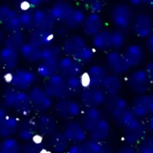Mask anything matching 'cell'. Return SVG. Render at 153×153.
I'll return each mask as SVG.
<instances>
[{
    "label": "cell",
    "instance_id": "cell-1",
    "mask_svg": "<svg viewBox=\"0 0 153 153\" xmlns=\"http://www.w3.org/2000/svg\"><path fill=\"white\" fill-rule=\"evenodd\" d=\"M81 123L85 128L89 139L105 142L111 133V125L99 108H84L81 115Z\"/></svg>",
    "mask_w": 153,
    "mask_h": 153
},
{
    "label": "cell",
    "instance_id": "cell-2",
    "mask_svg": "<svg viewBox=\"0 0 153 153\" xmlns=\"http://www.w3.org/2000/svg\"><path fill=\"white\" fill-rule=\"evenodd\" d=\"M4 105L24 117H28L33 111L27 92L19 90L10 86L3 92Z\"/></svg>",
    "mask_w": 153,
    "mask_h": 153
},
{
    "label": "cell",
    "instance_id": "cell-3",
    "mask_svg": "<svg viewBox=\"0 0 153 153\" xmlns=\"http://www.w3.org/2000/svg\"><path fill=\"white\" fill-rule=\"evenodd\" d=\"M126 83L129 90L135 96L149 93L152 85L144 68H136L129 72Z\"/></svg>",
    "mask_w": 153,
    "mask_h": 153
},
{
    "label": "cell",
    "instance_id": "cell-4",
    "mask_svg": "<svg viewBox=\"0 0 153 153\" xmlns=\"http://www.w3.org/2000/svg\"><path fill=\"white\" fill-rule=\"evenodd\" d=\"M5 79L11 87L19 90L27 91L34 86L36 75L29 69L17 68L9 73Z\"/></svg>",
    "mask_w": 153,
    "mask_h": 153
},
{
    "label": "cell",
    "instance_id": "cell-5",
    "mask_svg": "<svg viewBox=\"0 0 153 153\" xmlns=\"http://www.w3.org/2000/svg\"><path fill=\"white\" fill-rule=\"evenodd\" d=\"M129 4L119 2L114 4L110 11V18L116 28L126 31L130 28L134 16Z\"/></svg>",
    "mask_w": 153,
    "mask_h": 153
},
{
    "label": "cell",
    "instance_id": "cell-6",
    "mask_svg": "<svg viewBox=\"0 0 153 153\" xmlns=\"http://www.w3.org/2000/svg\"><path fill=\"white\" fill-rule=\"evenodd\" d=\"M53 107L56 116L65 121L76 119L83 110L80 102L71 98L56 101Z\"/></svg>",
    "mask_w": 153,
    "mask_h": 153
},
{
    "label": "cell",
    "instance_id": "cell-7",
    "mask_svg": "<svg viewBox=\"0 0 153 153\" xmlns=\"http://www.w3.org/2000/svg\"><path fill=\"white\" fill-rule=\"evenodd\" d=\"M43 88L53 100L57 101L71 98L66 80L59 73L46 80Z\"/></svg>",
    "mask_w": 153,
    "mask_h": 153
},
{
    "label": "cell",
    "instance_id": "cell-8",
    "mask_svg": "<svg viewBox=\"0 0 153 153\" xmlns=\"http://www.w3.org/2000/svg\"><path fill=\"white\" fill-rule=\"evenodd\" d=\"M27 92L32 109L36 113L39 114L47 113L53 106V100L43 87L34 85Z\"/></svg>",
    "mask_w": 153,
    "mask_h": 153
},
{
    "label": "cell",
    "instance_id": "cell-9",
    "mask_svg": "<svg viewBox=\"0 0 153 153\" xmlns=\"http://www.w3.org/2000/svg\"><path fill=\"white\" fill-rule=\"evenodd\" d=\"M79 97V102L84 108H99L103 106L106 95L101 88L85 87Z\"/></svg>",
    "mask_w": 153,
    "mask_h": 153
},
{
    "label": "cell",
    "instance_id": "cell-10",
    "mask_svg": "<svg viewBox=\"0 0 153 153\" xmlns=\"http://www.w3.org/2000/svg\"><path fill=\"white\" fill-rule=\"evenodd\" d=\"M130 28L137 37L146 40L153 33V17L148 13H137L135 14Z\"/></svg>",
    "mask_w": 153,
    "mask_h": 153
},
{
    "label": "cell",
    "instance_id": "cell-11",
    "mask_svg": "<svg viewBox=\"0 0 153 153\" xmlns=\"http://www.w3.org/2000/svg\"><path fill=\"white\" fill-rule=\"evenodd\" d=\"M105 64L109 73L119 76L129 73L131 69L120 51H108L105 57Z\"/></svg>",
    "mask_w": 153,
    "mask_h": 153
},
{
    "label": "cell",
    "instance_id": "cell-12",
    "mask_svg": "<svg viewBox=\"0 0 153 153\" xmlns=\"http://www.w3.org/2000/svg\"><path fill=\"white\" fill-rule=\"evenodd\" d=\"M123 139L126 144L136 146L147 135L148 128L143 120L138 119L123 129Z\"/></svg>",
    "mask_w": 153,
    "mask_h": 153
},
{
    "label": "cell",
    "instance_id": "cell-13",
    "mask_svg": "<svg viewBox=\"0 0 153 153\" xmlns=\"http://www.w3.org/2000/svg\"><path fill=\"white\" fill-rule=\"evenodd\" d=\"M61 132L70 143H82L88 137L87 132L81 121L76 119L66 121Z\"/></svg>",
    "mask_w": 153,
    "mask_h": 153
},
{
    "label": "cell",
    "instance_id": "cell-14",
    "mask_svg": "<svg viewBox=\"0 0 153 153\" xmlns=\"http://www.w3.org/2000/svg\"><path fill=\"white\" fill-rule=\"evenodd\" d=\"M108 73L105 66L99 64L92 65L84 75H81L84 88H100L103 79Z\"/></svg>",
    "mask_w": 153,
    "mask_h": 153
},
{
    "label": "cell",
    "instance_id": "cell-15",
    "mask_svg": "<svg viewBox=\"0 0 153 153\" xmlns=\"http://www.w3.org/2000/svg\"><path fill=\"white\" fill-rule=\"evenodd\" d=\"M36 121L37 134L40 137H49L58 131V120L53 115L47 113L40 114Z\"/></svg>",
    "mask_w": 153,
    "mask_h": 153
},
{
    "label": "cell",
    "instance_id": "cell-16",
    "mask_svg": "<svg viewBox=\"0 0 153 153\" xmlns=\"http://www.w3.org/2000/svg\"><path fill=\"white\" fill-rule=\"evenodd\" d=\"M102 106L113 120L129 108V103L126 99L120 95L106 96Z\"/></svg>",
    "mask_w": 153,
    "mask_h": 153
},
{
    "label": "cell",
    "instance_id": "cell-17",
    "mask_svg": "<svg viewBox=\"0 0 153 153\" xmlns=\"http://www.w3.org/2000/svg\"><path fill=\"white\" fill-rule=\"evenodd\" d=\"M122 53L131 69L138 68L145 58L144 49L142 45L137 43L128 45Z\"/></svg>",
    "mask_w": 153,
    "mask_h": 153
},
{
    "label": "cell",
    "instance_id": "cell-18",
    "mask_svg": "<svg viewBox=\"0 0 153 153\" xmlns=\"http://www.w3.org/2000/svg\"><path fill=\"white\" fill-rule=\"evenodd\" d=\"M83 65L74 58L64 56L59 63V74L65 79L82 75Z\"/></svg>",
    "mask_w": 153,
    "mask_h": 153
},
{
    "label": "cell",
    "instance_id": "cell-19",
    "mask_svg": "<svg viewBox=\"0 0 153 153\" xmlns=\"http://www.w3.org/2000/svg\"><path fill=\"white\" fill-rule=\"evenodd\" d=\"M35 28L53 31L55 28L56 21L50 9L39 8L33 12Z\"/></svg>",
    "mask_w": 153,
    "mask_h": 153
},
{
    "label": "cell",
    "instance_id": "cell-20",
    "mask_svg": "<svg viewBox=\"0 0 153 153\" xmlns=\"http://www.w3.org/2000/svg\"><path fill=\"white\" fill-rule=\"evenodd\" d=\"M21 56L19 50L4 46L0 49L1 65L8 72H12L17 69Z\"/></svg>",
    "mask_w": 153,
    "mask_h": 153
},
{
    "label": "cell",
    "instance_id": "cell-21",
    "mask_svg": "<svg viewBox=\"0 0 153 153\" xmlns=\"http://www.w3.org/2000/svg\"><path fill=\"white\" fill-rule=\"evenodd\" d=\"M54 36L53 31L35 28L30 32L27 41L44 49L53 44Z\"/></svg>",
    "mask_w": 153,
    "mask_h": 153
},
{
    "label": "cell",
    "instance_id": "cell-22",
    "mask_svg": "<svg viewBox=\"0 0 153 153\" xmlns=\"http://www.w3.org/2000/svg\"><path fill=\"white\" fill-rule=\"evenodd\" d=\"M17 134L19 139L25 143L35 139L38 136L36 119L26 117L20 121Z\"/></svg>",
    "mask_w": 153,
    "mask_h": 153
},
{
    "label": "cell",
    "instance_id": "cell-23",
    "mask_svg": "<svg viewBox=\"0 0 153 153\" xmlns=\"http://www.w3.org/2000/svg\"><path fill=\"white\" fill-rule=\"evenodd\" d=\"M124 86L121 76L109 73L102 81L100 88L107 96L120 95Z\"/></svg>",
    "mask_w": 153,
    "mask_h": 153
},
{
    "label": "cell",
    "instance_id": "cell-24",
    "mask_svg": "<svg viewBox=\"0 0 153 153\" xmlns=\"http://www.w3.org/2000/svg\"><path fill=\"white\" fill-rule=\"evenodd\" d=\"M86 46L87 44L83 37L78 34H73L66 38L61 46L65 56L72 57Z\"/></svg>",
    "mask_w": 153,
    "mask_h": 153
},
{
    "label": "cell",
    "instance_id": "cell-25",
    "mask_svg": "<svg viewBox=\"0 0 153 153\" xmlns=\"http://www.w3.org/2000/svg\"><path fill=\"white\" fill-rule=\"evenodd\" d=\"M103 20L100 14L91 13L86 15L82 26L84 33L93 37L103 29Z\"/></svg>",
    "mask_w": 153,
    "mask_h": 153
},
{
    "label": "cell",
    "instance_id": "cell-26",
    "mask_svg": "<svg viewBox=\"0 0 153 153\" xmlns=\"http://www.w3.org/2000/svg\"><path fill=\"white\" fill-rule=\"evenodd\" d=\"M74 8L66 1H58L52 5L50 10L56 22L64 24Z\"/></svg>",
    "mask_w": 153,
    "mask_h": 153
},
{
    "label": "cell",
    "instance_id": "cell-27",
    "mask_svg": "<svg viewBox=\"0 0 153 153\" xmlns=\"http://www.w3.org/2000/svg\"><path fill=\"white\" fill-rule=\"evenodd\" d=\"M129 107L134 114L141 120L150 117L146 94L135 96L129 104Z\"/></svg>",
    "mask_w": 153,
    "mask_h": 153
},
{
    "label": "cell",
    "instance_id": "cell-28",
    "mask_svg": "<svg viewBox=\"0 0 153 153\" xmlns=\"http://www.w3.org/2000/svg\"><path fill=\"white\" fill-rule=\"evenodd\" d=\"M92 38L93 48L95 50L108 52L111 50V30L103 29Z\"/></svg>",
    "mask_w": 153,
    "mask_h": 153
},
{
    "label": "cell",
    "instance_id": "cell-29",
    "mask_svg": "<svg viewBox=\"0 0 153 153\" xmlns=\"http://www.w3.org/2000/svg\"><path fill=\"white\" fill-rule=\"evenodd\" d=\"M21 57L30 63H40L42 49L27 41L19 50Z\"/></svg>",
    "mask_w": 153,
    "mask_h": 153
},
{
    "label": "cell",
    "instance_id": "cell-30",
    "mask_svg": "<svg viewBox=\"0 0 153 153\" xmlns=\"http://www.w3.org/2000/svg\"><path fill=\"white\" fill-rule=\"evenodd\" d=\"M20 120L16 117L7 116L0 124V137L3 139L13 137L17 134Z\"/></svg>",
    "mask_w": 153,
    "mask_h": 153
},
{
    "label": "cell",
    "instance_id": "cell-31",
    "mask_svg": "<svg viewBox=\"0 0 153 153\" xmlns=\"http://www.w3.org/2000/svg\"><path fill=\"white\" fill-rule=\"evenodd\" d=\"M48 146L53 153H66L70 143L61 131H58L48 137Z\"/></svg>",
    "mask_w": 153,
    "mask_h": 153
},
{
    "label": "cell",
    "instance_id": "cell-32",
    "mask_svg": "<svg viewBox=\"0 0 153 153\" xmlns=\"http://www.w3.org/2000/svg\"><path fill=\"white\" fill-rule=\"evenodd\" d=\"M63 54L62 46L53 44L42 49L41 61L51 64L59 65Z\"/></svg>",
    "mask_w": 153,
    "mask_h": 153
},
{
    "label": "cell",
    "instance_id": "cell-33",
    "mask_svg": "<svg viewBox=\"0 0 153 153\" xmlns=\"http://www.w3.org/2000/svg\"><path fill=\"white\" fill-rule=\"evenodd\" d=\"M85 16L86 15L82 9L74 7L64 25L70 30H76L82 27Z\"/></svg>",
    "mask_w": 153,
    "mask_h": 153
},
{
    "label": "cell",
    "instance_id": "cell-34",
    "mask_svg": "<svg viewBox=\"0 0 153 153\" xmlns=\"http://www.w3.org/2000/svg\"><path fill=\"white\" fill-rule=\"evenodd\" d=\"M1 28L4 32L9 33L22 30L19 19V13L13 9L8 18L2 24Z\"/></svg>",
    "mask_w": 153,
    "mask_h": 153
},
{
    "label": "cell",
    "instance_id": "cell-35",
    "mask_svg": "<svg viewBox=\"0 0 153 153\" xmlns=\"http://www.w3.org/2000/svg\"><path fill=\"white\" fill-rule=\"evenodd\" d=\"M26 37L22 30L9 33L5 37L4 46L19 50L26 43Z\"/></svg>",
    "mask_w": 153,
    "mask_h": 153
},
{
    "label": "cell",
    "instance_id": "cell-36",
    "mask_svg": "<svg viewBox=\"0 0 153 153\" xmlns=\"http://www.w3.org/2000/svg\"><path fill=\"white\" fill-rule=\"evenodd\" d=\"M126 31L117 28L111 30V50L120 51L126 46Z\"/></svg>",
    "mask_w": 153,
    "mask_h": 153
},
{
    "label": "cell",
    "instance_id": "cell-37",
    "mask_svg": "<svg viewBox=\"0 0 153 153\" xmlns=\"http://www.w3.org/2000/svg\"><path fill=\"white\" fill-rule=\"evenodd\" d=\"M36 137L32 141L25 143L22 145V153H50L41 139H37Z\"/></svg>",
    "mask_w": 153,
    "mask_h": 153
},
{
    "label": "cell",
    "instance_id": "cell-38",
    "mask_svg": "<svg viewBox=\"0 0 153 153\" xmlns=\"http://www.w3.org/2000/svg\"><path fill=\"white\" fill-rule=\"evenodd\" d=\"M37 73L39 76L47 80L59 73V65L51 64L41 61L37 67Z\"/></svg>",
    "mask_w": 153,
    "mask_h": 153
},
{
    "label": "cell",
    "instance_id": "cell-39",
    "mask_svg": "<svg viewBox=\"0 0 153 153\" xmlns=\"http://www.w3.org/2000/svg\"><path fill=\"white\" fill-rule=\"evenodd\" d=\"M21 146L16 138H6L0 144V153H22Z\"/></svg>",
    "mask_w": 153,
    "mask_h": 153
},
{
    "label": "cell",
    "instance_id": "cell-40",
    "mask_svg": "<svg viewBox=\"0 0 153 153\" xmlns=\"http://www.w3.org/2000/svg\"><path fill=\"white\" fill-rule=\"evenodd\" d=\"M95 50L93 48L87 46L72 57L83 65L87 64L92 61L95 56Z\"/></svg>",
    "mask_w": 153,
    "mask_h": 153
},
{
    "label": "cell",
    "instance_id": "cell-41",
    "mask_svg": "<svg viewBox=\"0 0 153 153\" xmlns=\"http://www.w3.org/2000/svg\"><path fill=\"white\" fill-rule=\"evenodd\" d=\"M66 80L68 90L71 97L79 95L84 88L81 75L71 77Z\"/></svg>",
    "mask_w": 153,
    "mask_h": 153
},
{
    "label": "cell",
    "instance_id": "cell-42",
    "mask_svg": "<svg viewBox=\"0 0 153 153\" xmlns=\"http://www.w3.org/2000/svg\"><path fill=\"white\" fill-rule=\"evenodd\" d=\"M32 10L21 11L19 13V19L22 30L31 31L35 29L34 16Z\"/></svg>",
    "mask_w": 153,
    "mask_h": 153
},
{
    "label": "cell",
    "instance_id": "cell-43",
    "mask_svg": "<svg viewBox=\"0 0 153 153\" xmlns=\"http://www.w3.org/2000/svg\"><path fill=\"white\" fill-rule=\"evenodd\" d=\"M87 143L92 153H113V150L105 142H99L87 139Z\"/></svg>",
    "mask_w": 153,
    "mask_h": 153
},
{
    "label": "cell",
    "instance_id": "cell-44",
    "mask_svg": "<svg viewBox=\"0 0 153 153\" xmlns=\"http://www.w3.org/2000/svg\"><path fill=\"white\" fill-rule=\"evenodd\" d=\"M138 153H153V135L144 137L136 146Z\"/></svg>",
    "mask_w": 153,
    "mask_h": 153
},
{
    "label": "cell",
    "instance_id": "cell-45",
    "mask_svg": "<svg viewBox=\"0 0 153 153\" xmlns=\"http://www.w3.org/2000/svg\"><path fill=\"white\" fill-rule=\"evenodd\" d=\"M86 140L80 143L72 144L66 153H92Z\"/></svg>",
    "mask_w": 153,
    "mask_h": 153
},
{
    "label": "cell",
    "instance_id": "cell-46",
    "mask_svg": "<svg viewBox=\"0 0 153 153\" xmlns=\"http://www.w3.org/2000/svg\"><path fill=\"white\" fill-rule=\"evenodd\" d=\"M85 4L91 13L98 14L102 10L104 6V2L100 0H89L86 1Z\"/></svg>",
    "mask_w": 153,
    "mask_h": 153
},
{
    "label": "cell",
    "instance_id": "cell-47",
    "mask_svg": "<svg viewBox=\"0 0 153 153\" xmlns=\"http://www.w3.org/2000/svg\"><path fill=\"white\" fill-rule=\"evenodd\" d=\"M13 8L6 4H0V25L4 22Z\"/></svg>",
    "mask_w": 153,
    "mask_h": 153
},
{
    "label": "cell",
    "instance_id": "cell-48",
    "mask_svg": "<svg viewBox=\"0 0 153 153\" xmlns=\"http://www.w3.org/2000/svg\"><path fill=\"white\" fill-rule=\"evenodd\" d=\"M70 30L65 25L60 26L56 29L55 35L59 38L65 39L68 36H70Z\"/></svg>",
    "mask_w": 153,
    "mask_h": 153
},
{
    "label": "cell",
    "instance_id": "cell-49",
    "mask_svg": "<svg viewBox=\"0 0 153 153\" xmlns=\"http://www.w3.org/2000/svg\"><path fill=\"white\" fill-rule=\"evenodd\" d=\"M29 10H35L40 8V6L45 4V1L44 0H29L26 1Z\"/></svg>",
    "mask_w": 153,
    "mask_h": 153
},
{
    "label": "cell",
    "instance_id": "cell-50",
    "mask_svg": "<svg viewBox=\"0 0 153 153\" xmlns=\"http://www.w3.org/2000/svg\"><path fill=\"white\" fill-rule=\"evenodd\" d=\"M117 153H138V152L136 146L125 144L119 148Z\"/></svg>",
    "mask_w": 153,
    "mask_h": 153
},
{
    "label": "cell",
    "instance_id": "cell-51",
    "mask_svg": "<svg viewBox=\"0 0 153 153\" xmlns=\"http://www.w3.org/2000/svg\"><path fill=\"white\" fill-rule=\"evenodd\" d=\"M144 69L153 85V60H151L146 63Z\"/></svg>",
    "mask_w": 153,
    "mask_h": 153
},
{
    "label": "cell",
    "instance_id": "cell-52",
    "mask_svg": "<svg viewBox=\"0 0 153 153\" xmlns=\"http://www.w3.org/2000/svg\"><path fill=\"white\" fill-rule=\"evenodd\" d=\"M146 96H147V107H148L150 117L153 116V92L147 93Z\"/></svg>",
    "mask_w": 153,
    "mask_h": 153
},
{
    "label": "cell",
    "instance_id": "cell-53",
    "mask_svg": "<svg viewBox=\"0 0 153 153\" xmlns=\"http://www.w3.org/2000/svg\"><path fill=\"white\" fill-rule=\"evenodd\" d=\"M146 48L149 54L153 56V33L146 39Z\"/></svg>",
    "mask_w": 153,
    "mask_h": 153
},
{
    "label": "cell",
    "instance_id": "cell-54",
    "mask_svg": "<svg viewBox=\"0 0 153 153\" xmlns=\"http://www.w3.org/2000/svg\"><path fill=\"white\" fill-rule=\"evenodd\" d=\"M129 3L132 7L145 6L144 0H131Z\"/></svg>",
    "mask_w": 153,
    "mask_h": 153
},
{
    "label": "cell",
    "instance_id": "cell-55",
    "mask_svg": "<svg viewBox=\"0 0 153 153\" xmlns=\"http://www.w3.org/2000/svg\"><path fill=\"white\" fill-rule=\"evenodd\" d=\"M7 116L8 115L5 110L3 108L0 107V124L4 120Z\"/></svg>",
    "mask_w": 153,
    "mask_h": 153
},
{
    "label": "cell",
    "instance_id": "cell-56",
    "mask_svg": "<svg viewBox=\"0 0 153 153\" xmlns=\"http://www.w3.org/2000/svg\"><path fill=\"white\" fill-rule=\"evenodd\" d=\"M146 125L148 130L153 133V116H151L148 118V122Z\"/></svg>",
    "mask_w": 153,
    "mask_h": 153
},
{
    "label": "cell",
    "instance_id": "cell-57",
    "mask_svg": "<svg viewBox=\"0 0 153 153\" xmlns=\"http://www.w3.org/2000/svg\"><path fill=\"white\" fill-rule=\"evenodd\" d=\"M5 37L4 31L1 28H0V46L4 45Z\"/></svg>",
    "mask_w": 153,
    "mask_h": 153
},
{
    "label": "cell",
    "instance_id": "cell-58",
    "mask_svg": "<svg viewBox=\"0 0 153 153\" xmlns=\"http://www.w3.org/2000/svg\"><path fill=\"white\" fill-rule=\"evenodd\" d=\"M145 6L149 7L153 10V0H144Z\"/></svg>",
    "mask_w": 153,
    "mask_h": 153
},
{
    "label": "cell",
    "instance_id": "cell-59",
    "mask_svg": "<svg viewBox=\"0 0 153 153\" xmlns=\"http://www.w3.org/2000/svg\"><path fill=\"white\" fill-rule=\"evenodd\" d=\"M1 137H0V144H1Z\"/></svg>",
    "mask_w": 153,
    "mask_h": 153
},
{
    "label": "cell",
    "instance_id": "cell-60",
    "mask_svg": "<svg viewBox=\"0 0 153 153\" xmlns=\"http://www.w3.org/2000/svg\"><path fill=\"white\" fill-rule=\"evenodd\" d=\"M1 65V59H0V66Z\"/></svg>",
    "mask_w": 153,
    "mask_h": 153
}]
</instances>
